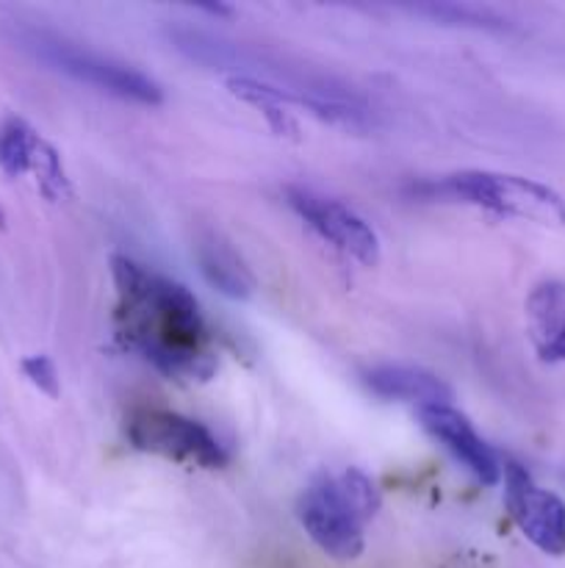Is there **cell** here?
Masks as SVG:
<instances>
[{
	"label": "cell",
	"mask_w": 565,
	"mask_h": 568,
	"mask_svg": "<svg viewBox=\"0 0 565 568\" xmlns=\"http://www.w3.org/2000/svg\"><path fill=\"white\" fill-rule=\"evenodd\" d=\"M111 275L120 342L161 375L175 381H208L216 372V349L194 294L125 255L111 261Z\"/></svg>",
	"instance_id": "cell-1"
},
{
	"label": "cell",
	"mask_w": 565,
	"mask_h": 568,
	"mask_svg": "<svg viewBox=\"0 0 565 568\" xmlns=\"http://www.w3.org/2000/svg\"><path fill=\"white\" fill-rule=\"evenodd\" d=\"M380 510V491L366 471H321L297 505L299 525L310 541L336 560H355L363 552V530Z\"/></svg>",
	"instance_id": "cell-2"
},
{
	"label": "cell",
	"mask_w": 565,
	"mask_h": 568,
	"mask_svg": "<svg viewBox=\"0 0 565 568\" xmlns=\"http://www.w3.org/2000/svg\"><path fill=\"white\" fill-rule=\"evenodd\" d=\"M432 192L449 200L476 205V209L493 211L499 216H515L530 220L537 225L565 227V200L546 183L532 178L504 175V172L469 170L454 172L432 186Z\"/></svg>",
	"instance_id": "cell-3"
},
{
	"label": "cell",
	"mask_w": 565,
	"mask_h": 568,
	"mask_svg": "<svg viewBox=\"0 0 565 568\" xmlns=\"http://www.w3.org/2000/svg\"><path fill=\"white\" fill-rule=\"evenodd\" d=\"M25 42L37 59H42L53 70L64 72V75L75 78V81L103 89V92L116 94L122 100H133V103H161L158 83L144 75V72L122 64V61L105 59V55L94 53V50L78 48V44L50 37V33H31Z\"/></svg>",
	"instance_id": "cell-4"
},
{
	"label": "cell",
	"mask_w": 565,
	"mask_h": 568,
	"mask_svg": "<svg viewBox=\"0 0 565 568\" xmlns=\"http://www.w3.org/2000/svg\"><path fill=\"white\" fill-rule=\"evenodd\" d=\"M127 438L138 453L158 455L175 464L199 466V469H222L227 453L219 438L199 422L175 410L138 408L127 416Z\"/></svg>",
	"instance_id": "cell-5"
},
{
	"label": "cell",
	"mask_w": 565,
	"mask_h": 568,
	"mask_svg": "<svg viewBox=\"0 0 565 568\" xmlns=\"http://www.w3.org/2000/svg\"><path fill=\"white\" fill-rule=\"evenodd\" d=\"M288 205L319 233L325 242H330L332 247L341 250L349 258L360 261V264L371 266L380 258V239H377L374 227L363 220L360 214H355L349 205L338 203V200L325 197L319 192H310V189L291 186L286 192Z\"/></svg>",
	"instance_id": "cell-6"
},
{
	"label": "cell",
	"mask_w": 565,
	"mask_h": 568,
	"mask_svg": "<svg viewBox=\"0 0 565 568\" xmlns=\"http://www.w3.org/2000/svg\"><path fill=\"white\" fill-rule=\"evenodd\" d=\"M504 497L518 530L541 552L565 555V503L557 494L535 486L524 466L504 464Z\"/></svg>",
	"instance_id": "cell-7"
},
{
	"label": "cell",
	"mask_w": 565,
	"mask_h": 568,
	"mask_svg": "<svg viewBox=\"0 0 565 568\" xmlns=\"http://www.w3.org/2000/svg\"><path fill=\"white\" fill-rule=\"evenodd\" d=\"M421 425L432 438L443 444L471 475L485 486H496L502 480V464H499L496 453L485 444V438L474 430L463 414L452 408V405H435V408H421Z\"/></svg>",
	"instance_id": "cell-8"
},
{
	"label": "cell",
	"mask_w": 565,
	"mask_h": 568,
	"mask_svg": "<svg viewBox=\"0 0 565 568\" xmlns=\"http://www.w3.org/2000/svg\"><path fill=\"white\" fill-rule=\"evenodd\" d=\"M526 320H530L532 342L537 358L546 364L565 361V283L548 281L535 286L526 300Z\"/></svg>",
	"instance_id": "cell-9"
},
{
	"label": "cell",
	"mask_w": 565,
	"mask_h": 568,
	"mask_svg": "<svg viewBox=\"0 0 565 568\" xmlns=\"http://www.w3.org/2000/svg\"><path fill=\"white\" fill-rule=\"evenodd\" d=\"M366 383L380 397L413 403L419 405V410L452 403V388L419 366H377L366 375Z\"/></svg>",
	"instance_id": "cell-10"
},
{
	"label": "cell",
	"mask_w": 565,
	"mask_h": 568,
	"mask_svg": "<svg viewBox=\"0 0 565 568\" xmlns=\"http://www.w3.org/2000/svg\"><path fill=\"white\" fill-rule=\"evenodd\" d=\"M197 261L205 281L219 294L230 300H249L255 292V277L247 261L236 253L227 239L219 233H203L197 239Z\"/></svg>",
	"instance_id": "cell-11"
},
{
	"label": "cell",
	"mask_w": 565,
	"mask_h": 568,
	"mask_svg": "<svg viewBox=\"0 0 565 568\" xmlns=\"http://www.w3.org/2000/svg\"><path fill=\"white\" fill-rule=\"evenodd\" d=\"M44 139L28 122L9 120L0 128V170L9 178H20L33 170Z\"/></svg>",
	"instance_id": "cell-12"
},
{
	"label": "cell",
	"mask_w": 565,
	"mask_h": 568,
	"mask_svg": "<svg viewBox=\"0 0 565 568\" xmlns=\"http://www.w3.org/2000/svg\"><path fill=\"white\" fill-rule=\"evenodd\" d=\"M419 14H430L435 20L449 22V26H471V28H485V31H502L507 28V22L499 14H493L491 9H482V6H469V3H432V6H419Z\"/></svg>",
	"instance_id": "cell-13"
},
{
	"label": "cell",
	"mask_w": 565,
	"mask_h": 568,
	"mask_svg": "<svg viewBox=\"0 0 565 568\" xmlns=\"http://www.w3.org/2000/svg\"><path fill=\"white\" fill-rule=\"evenodd\" d=\"M22 372H25L28 381L44 392L48 397H59V372H55L53 361L48 355H31V358L22 361Z\"/></svg>",
	"instance_id": "cell-14"
},
{
	"label": "cell",
	"mask_w": 565,
	"mask_h": 568,
	"mask_svg": "<svg viewBox=\"0 0 565 568\" xmlns=\"http://www.w3.org/2000/svg\"><path fill=\"white\" fill-rule=\"evenodd\" d=\"M0 227H6V214H3V209H0Z\"/></svg>",
	"instance_id": "cell-15"
}]
</instances>
